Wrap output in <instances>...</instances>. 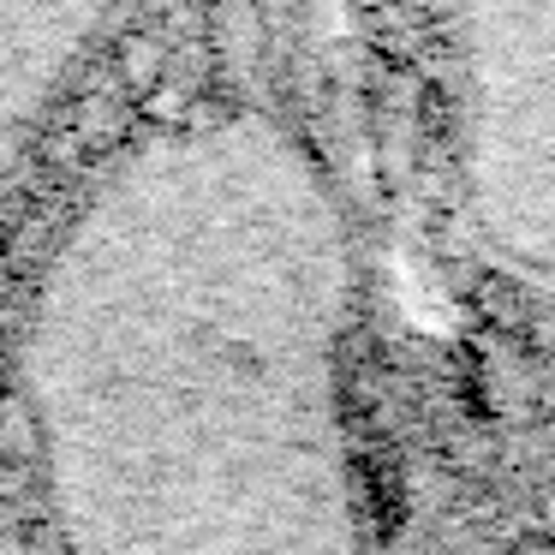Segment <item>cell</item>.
I'll list each match as a JSON object with an SVG mask.
<instances>
[{"label":"cell","instance_id":"3","mask_svg":"<svg viewBox=\"0 0 555 555\" xmlns=\"http://www.w3.org/2000/svg\"><path fill=\"white\" fill-rule=\"evenodd\" d=\"M132 0H0V180Z\"/></svg>","mask_w":555,"mask_h":555},{"label":"cell","instance_id":"2","mask_svg":"<svg viewBox=\"0 0 555 555\" xmlns=\"http://www.w3.org/2000/svg\"><path fill=\"white\" fill-rule=\"evenodd\" d=\"M454 162L472 233L555 287V0H448Z\"/></svg>","mask_w":555,"mask_h":555},{"label":"cell","instance_id":"1","mask_svg":"<svg viewBox=\"0 0 555 555\" xmlns=\"http://www.w3.org/2000/svg\"><path fill=\"white\" fill-rule=\"evenodd\" d=\"M359 257L323 162L257 108L132 138L54 233L18 406L78 550H352Z\"/></svg>","mask_w":555,"mask_h":555}]
</instances>
